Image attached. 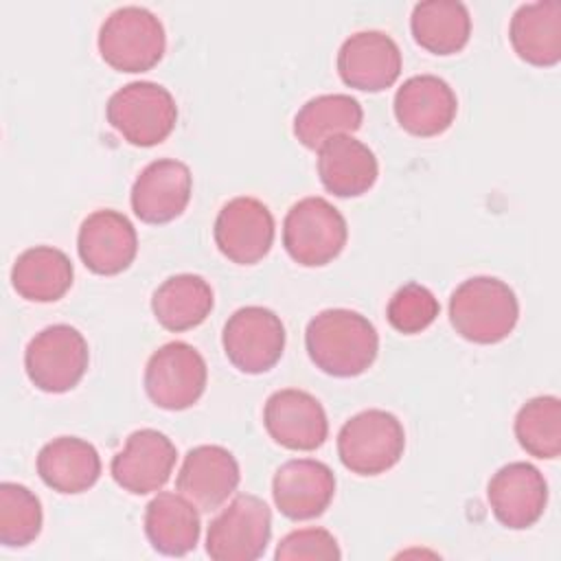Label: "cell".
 I'll return each mask as SVG.
<instances>
[{
  "mask_svg": "<svg viewBox=\"0 0 561 561\" xmlns=\"http://www.w3.org/2000/svg\"><path fill=\"white\" fill-rule=\"evenodd\" d=\"M399 44L383 31H357L337 50L340 79L355 90L381 92L401 75Z\"/></svg>",
  "mask_w": 561,
  "mask_h": 561,
  "instance_id": "cell-15",
  "label": "cell"
},
{
  "mask_svg": "<svg viewBox=\"0 0 561 561\" xmlns=\"http://www.w3.org/2000/svg\"><path fill=\"white\" fill-rule=\"evenodd\" d=\"M105 116L129 145L153 147L173 131L178 105L164 85L156 81H131L110 96Z\"/></svg>",
  "mask_w": 561,
  "mask_h": 561,
  "instance_id": "cell-5",
  "label": "cell"
},
{
  "mask_svg": "<svg viewBox=\"0 0 561 561\" xmlns=\"http://www.w3.org/2000/svg\"><path fill=\"white\" fill-rule=\"evenodd\" d=\"M142 524L151 548L167 557H184L195 550L202 533L197 506L171 491L158 493L145 506Z\"/></svg>",
  "mask_w": 561,
  "mask_h": 561,
  "instance_id": "cell-24",
  "label": "cell"
},
{
  "mask_svg": "<svg viewBox=\"0 0 561 561\" xmlns=\"http://www.w3.org/2000/svg\"><path fill=\"white\" fill-rule=\"evenodd\" d=\"M515 438L519 447L541 460L561 454V401L554 394L528 399L515 414Z\"/></svg>",
  "mask_w": 561,
  "mask_h": 561,
  "instance_id": "cell-29",
  "label": "cell"
},
{
  "mask_svg": "<svg viewBox=\"0 0 561 561\" xmlns=\"http://www.w3.org/2000/svg\"><path fill=\"white\" fill-rule=\"evenodd\" d=\"M77 252L83 265L101 276L125 272L138 252L134 224L118 210L101 208L90 213L77 234Z\"/></svg>",
  "mask_w": 561,
  "mask_h": 561,
  "instance_id": "cell-16",
  "label": "cell"
},
{
  "mask_svg": "<svg viewBox=\"0 0 561 561\" xmlns=\"http://www.w3.org/2000/svg\"><path fill=\"white\" fill-rule=\"evenodd\" d=\"M508 39L519 59L548 68L561 61V2L519 4L508 24Z\"/></svg>",
  "mask_w": 561,
  "mask_h": 561,
  "instance_id": "cell-23",
  "label": "cell"
},
{
  "mask_svg": "<svg viewBox=\"0 0 561 561\" xmlns=\"http://www.w3.org/2000/svg\"><path fill=\"white\" fill-rule=\"evenodd\" d=\"M191 191V169L182 160L158 158L134 180L129 193L131 210L145 224H167L186 210Z\"/></svg>",
  "mask_w": 561,
  "mask_h": 561,
  "instance_id": "cell-17",
  "label": "cell"
},
{
  "mask_svg": "<svg viewBox=\"0 0 561 561\" xmlns=\"http://www.w3.org/2000/svg\"><path fill=\"white\" fill-rule=\"evenodd\" d=\"M99 53L118 72L151 70L164 55L167 35L160 18L147 7L114 9L99 28Z\"/></svg>",
  "mask_w": 561,
  "mask_h": 561,
  "instance_id": "cell-3",
  "label": "cell"
},
{
  "mask_svg": "<svg viewBox=\"0 0 561 561\" xmlns=\"http://www.w3.org/2000/svg\"><path fill=\"white\" fill-rule=\"evenodd\" d=\"M362 103L342 92L318 94L309 99L294 116V136L307 149L318 151L335 136H351L362 127Z\"/></svg>",
  "mask_w": 561,
  "mask_h": 561,
  "instance_id": "cell-27",
  "label": "cell"
},
{
  "mask_svg": "<svg viewBox=\"0 0 561 561\" xmlns=\"http://www.w3.org/2000/svg\"><path fill=\"white\" fill-rule=\"evenodd\" d=\"M322 186L337 197H357L373 188L379 175L377 156L353 136H335L318 149Z\"/></svg>",
  "mask_w": 561,
  "mask_h": 561,
  "instance_id": "cell-21",
  "label": "cell"
},
{
  "mask_svg": "<svg viewBox=\"0 0 561 561\" xmlns=\"http://www.w3.org/2000/svg\"><path fill=\"white\" fill-rule=\"evenodd\" d=\"M348 226L344 215L324 197L298 199L283 219V245L305 267L331 263L346 245Z\"/></svg>",
  "mask_w": 561,
  "mask_h": 561,
  "instance_id": "cell-6",
  "label": "cell"
},
{
  "mask_svg": "<svg viewBox=\"0 0 561 561\" xmlns=\"http://www.w3.org/2000/svg\"><path fill=\"white\" fill-rule=\"evenodd\" d=\"M335 495V476L316 458L283 462L272 480V497L280 515L294 522L320 517Z\"/></svg>",
  "mask_w": 561,
  "mask_h": 561,
  "instance_id": "cell-19",
  "label": "cell"
},
{
  "mask_svg": "<svg viewBox=\"0 0 561 561\" xmlns=\"http://www.w3.org/2000/svg\"><path fill=\"white\" fill-rule=\"evenodd\" d=\"M486 500L502 526L524 530L537 524L543 515L548 504V482L535 465L515 460L491 476Z\"/></svg>",
  "mask_w": 561,
  "mask_h": 561,
  "instance_id": "cell-14",
  "label": "cell"
},
{
  "mask_svg": "<svg viewBox=\"0 0 561 561\" xmlns=\"http://www.w3.org/2000/svg\"><path fill=\"white\" fill-rule=\"evenodd\" d=\"M178 449L171 438L153 427H142L127 436L125 447L110 462V473L123 491L147 495L169 482Z\"/></svg>",
  "mask_w": 561,
  "mask_h": 561,
  "instance_id": "cell-13",
  "label": "cell"
},
{
  "mask_svg": "<svg viewBox=\"0 0 561 561\" xmlns=\"http://www.w3.org/2000/svg\"><path fill=\"white\" fill-rule=\"evenodd\" d=\"M213 237L226 259L239 265H254L274 243L272 210L256 197H232L217 213Z\"/></svg>",
  "mask_w": 561,
  "mask_h": 561,
  "instance_id": "cell-11",
  "label": "cell"
},
{
  "mask_svg": "<svg viewBox=\"0 0 561 561\" xmlns=\"http://www.w3.org/2000/svg\"><path fill=\"white\" fill-rule=\"evenodd\" d=\"M213 305V287L199 274L169 276L151 296L153 318L173 333L199 327L210 316Z\"/></svg>",
  "mask_w": 561,
  "mask_h": 561,
  "instance_id": "cell-26",
  "label": "cell"
},
{
  "mask_svg": "<svg viewBox=\"0 0 561 561\" xmlns=\"http://www.w3.org/2000/svg\"><path fill=\"white\" fill-rule=\"evenodd\" d=\"M403 449V425L388 410H362L337 432L340 462L357 476H379L392 469L401 460Z\"/></svg>",
  "mask_w": 561,
  "mask_h": 561,
  "instance_id": "cell-4",
  "label": "cell"
},
{
  "mask_svg": "<svg viewBox=\"0 0 561 561\" xmlns=\"http://www.w3.org/2000/svg\"><path fill=\"white\" fill-rule=\"evenodd\" d=\"M221 344L228 362L237 370L261 375L274 368L283 357L285 327L272 309L248 305L226 320Z\"/></svg>",
  "mask_w": 561,
  "mask_h": 561,
  "instance_id": "cell-10",
  "label": "cell"
},
{
  "mask_svg": "<svg viewBox=\"0 0 561 561\" xmlns=\"http://www.w3.org/2000/svg\"><path fill=\"white\" fill-rule=\"evenodd\" d=\"M397 123L412 136L430 138L447 131L458 112L454 88L436 75H414L394 92Z\"/></svg>",
  "mask_w": 561,
  "mask_h": 561,
  "instance_id": "cell-20",
  "label": "cell"
},
{
  "mask_svg": "<svg viewBox=\"0 0 561 561\" xmlns=\"http://www.w3.org/2000/svg\"><path fill=\"white\" fill-rule=\"evenodd\" d=\"M270 537V506L256 495L239 493L210 522L206 554L215 561H254L267 550Z\"/></svg>",
  "mask_w": 561,
  "mask_h": 561,
  "instance_id": "cell-9",
  "label": "cell"
},
{
  "mask_svg": "<svg viewBox=\"0 0 561 561\" xmlns=\"http://www.w3.org/2000/svg\"><path fill=\"white\" fill-rule=\"evenodd\" d=\"M90 351L83 333L70 324H50L35 333L24 351L31 383L50 394L72 390L88 370Z\"/></svg>",
  "mask_w": 561,
  "mask_h": 561,
  "instance_id": "cell-7",
  "label": "cell"
},
{
  "mask_svg": "<svg viewBox=\"0 0 561 561\" xmlns=\"http://www.w3.org/2000/svg\"><path fill=\"white\" fill-rule=\"evenodd\" d=\"M42 502L24 484H0V543L4 548H24L42 533Z\"/></svg>",
  "mask_w": 561,
  "mask_h": 561,
  "instance_id": "cell-30",
  "label": "cell"
},
{
  "mask_svg": "<svg viewBox=\"0 0 561 561\" xmlns=\"http://www.w3.org/2000/svg\"><path fill=\"white\" fill-rule=\"evenodd\" d=\"M142 381L153 405L178 412L199 401L206 390L208 366L195 346L173 340L151 353Z\"/></svg>",
  "mask_w": 561,
  "mask_h": 561,
  "instance_id": "cell-8",
  "label": "cell"
},
{
  "mask_svg": "<svg viewBox=\"0 0 561 561\" xmlns=\"http://www.w3.org/2000/svg\"><path fill=\"white\" fill-rule=\"evenodd\" d=\"M438 298L421 283H405L399 287L386 307L390 327L403 335L425 331L438 318Z\"/></svg>",
  "mask_w": 561,
  "mask_h": 561,
  "instance_id": "cell-31",
  "label": "cell"
},
{
  "mask_svg": "<svg viewBox=\"0 0 561 561\" xmlns=\"http://www.w3.org/2000/svg\"><path fill=\"white\" fill-rule=\"evenodd\" d=\"M75 278L72 261L66 252L53 245H33L24 250L11 267V285L24 300L55 302Z\"/></svg>",
  "mask_w": 561,
  "mask_h": 561,
  "instance_id": "cell-25",
  "label": "cell"
},
{
  "mask_svg": "<svg viewBox=\"0 0 561 561\" xmlns=\"http://www.w3.org/2000/svg\"><path fill=\"white\" fill-rule=\"evenodd\" d=\"M37 473L57 493L75 495L96 484L101 456L96 447L79 436H57L37 454Z\"/></svg>",
  "mask_w": 561,
  "mask_h": 561,
  "instance_id": "cell-22",
  "label": "cell"
},
{
  "mask_svg": "<svg viewBox=\"0 0 561 561\" xmlns=\"http://www.w3.org/2000/svg\"><path fill=\"white\" fill-rule=\"evenodd\" d=\"M414 42L434 55L462 50L471 35V15L460 0H423L410 15Z\"/></svg>",
  "mask_w": 561,
  "mask_h": 561,
  "instance_id": "cell-28",
  "label": "cell"
},
{
  "mask_svg": "<svg viewBox=\"0 0 561 561\" xmlns=\"http://www.w3.org/2000/svg\"><path fill=\"white\" fill-rule=\"evenodd\" d=\"M239 462L221 445H197L188 449L175 478V489L202 513L217 511L237 491Z\"/></svg>",
  "mask_w": 561,
  "mask_h": 561,
  "instance_id": "cell-18",
  "label": "cell"
},
{
  "mask_svg": "<svg viewBox=\"0 0 561 561\" xmlns=\"http://www.w3.org/2000/svg\"><path fill=\"white\" fill-rule=\"evenodd\" d=\"M309 359L331 377H357L366 373L379 353L375 324L353 309H324L305 329Z\"/></svg>",
  "mask_w": 561,
  "mask_h": 561,
  "instance_id": "cell-1",
  "label": "cell"
},
{
  "mask_svg": "<svg viewBox=\"0 0 561 561\" xmlns=\"http://www.w3.org/2000/svg\"><path fill=\"white\" fill-rule=\"evenodd\" d=\"M337 539L327 528H298L287 533L274 552L276 561H335L340 559Z\"/></svg>",
  "mask_w": 561,
  "mask_h": 561,
  "instance_id": "cell-32",
  "label": "cell"
},
{
  "mask_svg": "<svg viewBox=\"0 0 561 561\" xmlns=\"http://www.w3.org/2000/svg\"><path fill=\"white\" fill-rule=\"evenodd\" d=\"M263 425L276 445L291 451H313L329 436V419L322 403L298 388H283L267 397Z\"/></svg>",
  "mask_w": 561,
  "mask_h": 561,
  "instance_id": "cell-12",
  "label": "cell"
},
{
  "mask_svg": "<svg viewBox=\"0 0 561 561\" xmlns=\"http://www.w3.org/2000/svg\"><path fill=\"white\" fill-rule=\"evenodd\" d=\"M519 320L515 291L495 276H471L449 296V322L473 344H497Z\"/></svg>",
  "mask_w": 561,
  "mask_h": 561,
  "instance_id": "cell-2",
  "label": "cell"
}]
</instances>
